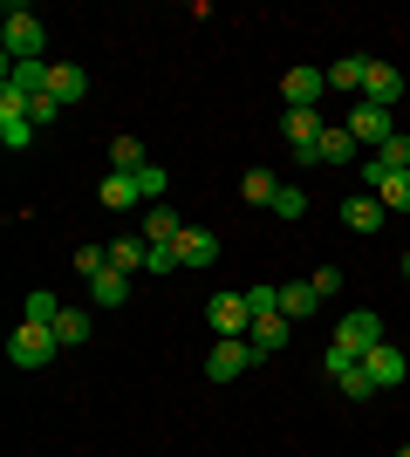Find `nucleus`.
I'll list each match as a JSON object with an SVG mask.
<instances>
[{"label":"nucleus","mask_w":410,"mask_h":457,"mask_svg":"<svg viewBox=\"0 0 410 457\" xmlns=\"http://www.w3.org/2000/svg\"><path fill=\"white\" fill-rule=\"evenodd\" d=\"M96 335V321H89V307H62V321H55V342L62 348H82Z\"/></svg>","instance_id":"nucleus-23"},{"label":"nucleus","mask_w":410,"mask_h":457,"mask_svg":"<svg viewBox=\"0 0 410 457\" xmlns=\"http://www.w3.org/2000/svg\"><path fill=\"white\" fill-rule=\"evenodd\" d=\"M96 198H103L110 212H137V205H151V198H144V178H137V171H110V178L96 185Z\"/></svg>","instance_id":"nucleus-11"},{"label":"nucleus","mask_w":410,"mask_h":457,"mask_svg":"<svg viewBox=\"0 0 410 457\" xmlns=\"http://www.w3.org/2000/svg\"><path fill=\"white\" fill-rule=\"evenodd\" d=\"M151 157H144V144L137 137H110V171H144Z\"/></svg>","instance_id":"nucleus-29"},{"label":"nucleus","mask_w":410,"mask_h":457,"mask_svg":"<svg viewBox=\"0 0 410 457\" xmlns=\"http://www.w3.org/2000/svg\"><path fill=\"white\" fill-rule=\"evenodd\" d=\"M48 76H55V62H7V89H21V96H41Z\"/></svg>","instance_id":"nucleus-19"},{"label":"nucleus","mask_w":410,"mask_h":457,"mask_svg":"<svg viewBox=\"0 0 410 457\" xmlns=\"http://www.w3.org/2000/svg\"><path fill=\"white\" fill-rule=\"evenodd\" d=\"M48 96H55L62 110H76L82 96H89V69H76V62H55V76H48Z\"/></svg>","instance_id":"nucleus-17"},{"label":"nucleus","mask_w":410,"mask_h":457,"mask_svg":"<svg viewBox=\"0 0 410 457\" xmlns=\"http://www.w3.org/2000/svg\"><path fill=\"white\" fill-rule=\"evenodd\" d=\"M144 260H151V239H110V267L117 273H144Z\"/></svg>","instance_id":"nucleus-27"},{"label":"nucleus","mask_w":410,"mask_h":457,"mask_svg":"<svg viewBox=\"0 0 410 457\" xmlns=\"http://www.w3.org/2000/svg\"><path fill=\"white\" fill-rule=\"evenodd\" d=\"M103 267H110V246H82L76 253V273H82V280H96Z\"/></svg>","instance_id":"nucleus-34"},{"label":"nucleus","mask_w":410,"mask_h":457,"mask_svg":"<svg viewBox=\"0 0 410 457\" xmlns=\"http://www.w3.org/2000/svg\"><path fill=\"white\" fill-rule=\"evenodd\" d=\"M376 164H383V171H410V130H397L390 144L376 151Z\"/></svg>","instance_id":"nucleus-31"},{"label":"nucleus","mask_w":410,"mask_h":457,"mask_svg":"<svg viewBox=\"0 0 410 457\" xmlns=\"http://www.w3.org/2000/svg\"><path fill=\"white\" fill-rule=\"evenodd\" d=\"M178 260H185V273H205V267L219 260V232L185 226V232H178Z\"/></svg>","instance_id":"nucleus-12"},{"label":"nucleus","mask_w":410,"mask_h":457,"mask_svg":"<svg viewBox=\"0 0 410 457\" xmlns=\"http://www.w3.org/2000/svg\"><path fill=\"white\" fill-rule=\"evenodd\" d=\"M404 280H410V253H404Z\"/></svg>","instance_id":"nucleus-38"},{"label":"nucleus","mask_w":410,"mask_h":457,"mask_svg":"<svg viewBox=\"0 0 410 457\" xmlns=\"http://www.w3.org/2000/svg\"><path fill=\"white\" fill-rule=\"evenodd\" d=\"M178 212L172 205H144V239H151V246H178Z\"/></svg>","instance_id":"nucleus-21"},{"label":"nucleus","mask_w":410,"mask_h":457,"mask_svg":"<svg viewBox=\"0 0 410 457\" xmlns=\"http://www.w3.org/2000/svg\"><path fill=\"white\" fill-rule=\"evenodd\" d=\"M383 219H390V212L376 205V191H356V198H342V226H349V232H383Z\"/></svg>","instance_id":"nucleus-16"},{"label":"nucleus","mask_w":410,"mask_h":457,"mask_svg":"<svg viewBox=\"0 0 410 457\" xmlns=\"http://www.w3.org/2000/svg\"><path fill=\"white\" fill-rule=\"evenodd\" d=\"M137 178H144V198H151V205H157V191L172 185V178H164V164H144V171H137Z\"/></svg>","instance_id":"nucleus-36"},{"label":"nucleus","mask_w":410,"mask_h":457,"mask_svg":"<svg viewBox=\"0 0 410 457\" xmlns=\"http://www.w3.org/2000/svg\"><path fill=\"white\" fill-rule=\"evenodd\" d=\"M349 130H356V144H370V157L383 151L397 137V110H376V103H356L349 110Z\"/></svg>","instance_id":"nucleus-8"},{"label":"nucleus","mask_w":410,"mask_h":457,"mask_svg":"<svg viewBox=\"0 0 410 457\" xmlns=\"http://www.w3.org/2000/svg\"><path fill=\"white\" fill-rule=\"evenodd\" d=\"M273 219H288V226H294V219H308V191H301V185H280V198H273Z\"/></svg>","instance_id":"nucleus-30"},{"label":"nucleus","mask_w":410,"mask_h":457,"mask_svg":"<svg viewBox=\"0 0 410 457\" xmlns=\"http://www.w3.org/2000/svg\"><path fill=\"white\" fill-rule=\"evenodd\" d=\"M0 144H7V151H28V144H35V116H28V96L7 89V82H0Z\"/></svg>","instance_id":"nucleus-7"},{"label":"nucleus","mask_w":410,"mask_h":457,"mask_svg":"<svg viewBox=\"0 0 410 457\" xmlns=\"http://www.w3.org/2000/svg\"><path fill=\"white\" fill-rule=\"evenodd\" d=\"M205 328H213L219 342H247V335H254V307H247V294H213V301H205Z\"/></svg>","instance_id":"nucleus-4"},{"label":"nucleus","mask_w":410,"mask_h":457,"mask_svg":"<svg viewBox=\"0 0 410 457\" xmlns=\"http://www.w3.org/2000/svg\"><path fill=\"white\" fill-rule=\"evenodd\" d=\"M288 314H260V321H254V335H247V342H254V355H260V362H267V355H273V348H288Z\"/></svg>","instance_id":"nucleus-18"},{"label":"nucleus","mask_w":410,"mask_h":457,"mask_svg":"<svg viewBox=\"0 0 410 457\" xmlns=\"http://www.w3.org/2000/svg\"><path fill=\"white\" fill-rule=\"evenodd\" d=\"M322 130H329V123H322L314 110H288V116H280V137L294 144V164H308V171L322 164V151H314V144H322Z\"/></svg>","instance_id":"nucleus-6"},{"label":"nucleus","mask_w":410,"mask_h":457,"mask_svg":"<svg viewBox=\"0 0 410 457\" xmlns=\"http://www.w3.org/2000/svg\"><path fill=\"white\" fill-rule=\"evenodd\" d=\"M314 307H322V294H314V280H288V287H280V314H288V321H308Z\"/></svg>","instance_id":"nucleus-20"},{"label":"nucleus","mask_w":410,"mask_h":457,"mask_svg":"<svg viewBox=\"0 0 410 457\" xmlns=\"http://www.w3.org/2000/svg\"><path fill=\"white\" fill-rule=\"evenodd\" d=\"M363 82H370V55H342L329 69V89H356V96H363Z\"/></svg>","instance_id":"nucleus-26"},{"label":"nucleus","mask_w":410,"mask_h":457,"mask_svg":"<svg viewBox=\"0 0 410 457\" xmlns=\"http://www.w3.org/2000/svg\"><path fill=\"white\" fill-rule=\"evenodd\" d=\"M239 198H247V205H273V198H280V178H273L267 164H254V171L239 178Z\"/></svg>","instance_id":"nucleus-24"},{"label":"nucleus","mask_w":410,"mask_h":457,"mask_svg":"<svg viewBox=\"0 0 410 457\" xmlns=\"http://www.w3.org/2000/svg\"><path fill=\"white\" fill-rule=\"evenodd\" d=\"M397 96H404V76H397V62H370L363 103H376V110H397Z\"/></svg>","instance_id":"nucleus-14"},{"label":"nucleus","mask_w":410,"mask_h":457,"mask_svg":"<svg viewBox=\"0 0 410 457\" xmlns=\"http://www.w3.org/2000/svg\"><path fill=\"white\" fill-rule=\"evenodd\" d=\"M314 151H322V164H335V171H349V164H356V151H363V144H356V130H349V123H329V130H322V144H314Z\"/></svg>","instance_id":"nucleus-15"},{"label":"nucleus","mask_w":410,"mask_h":457,"mask_svg":"<svg viewBox=\"0 0 410 457\" xmlns=\"http://www.w3.org/2000/svg\"><path fill=\"white\" fill-rule=\"evenodd\" d=\"M247 307H254V321L260 314H280V287H247Z\"/></svg>","instance_id":"nucleus-33"},{"label":"nucleus","mask_w":410,"mask_h":457,"mask_svg":"<svg viewBox=\"0 0 410 457\" xmlns=\"http://www.w3.org/2000/svg\"><path fill=\"white\" fill-rule=\"evenodd\" d=\"M322 89H329V69H288V76H280L288 110H314V103H322Z\"/></svg>","instance_id":"nucleus-10"},{"label":"nucleus","mask_w":410,"mask_h":457,"mask_svg":"<svg viewBox=\"0 0 410 457\" xmlns=\"http://www.w3.org/2000/svg\"><path fill=\"white\" fill-rule=\"evenodd\" d=\"M363 185L376 191V205H383V212L410 219V171H383L376 157H363Z\"/></svg>","instance_id":"nucleus-5"},{"label":"nucleus","mask_w":410,"mask_h":457,"mask_svg":"<svg viewBox=\"0 0 410 457\" xmlns=\"http://www.w3.org/2000/svg\"><path fill=\"white\" fill-rule=\"evenodd\" d=\"M314 294H322V301H329V294H342V267H322V273H314Z\"/></svg>","instance_id":"nucleus-37"},{"label":"nucleus","mask_w":410,"mask_h":457,"mask_svg":"<svg viewBox=\"0 0 410 457\" xmlns=\"http://www.w3.org/2000/svg\"><path fill=\"white\" fill-rule=\"evenodd\" d=\"M329 348H335V355H349V362H363L370 348H383V321H376L370 307H356V314H342V321H335Z\"/></svg>","instance_id":"nucleus-1"},{"label":"nucleus","mask_w":410,"mask_h":457,"mask_svg":"<svg viewBox=\"0 0 410 457\" xmlns=\"http://www.w3.org/2000/svg\"><path fill=\"white\" fill-rule=\"evenodd\" d=\"M363 369H370L376 396H383V389H404V376H410V362H404V355H397L390 342H383V348H370V355H363Z\"/></svg>","instance_id":"nucleus-13"},{"label":"nucleus","mask_w":410,"mask_h":457,"mask_svg":"<svg viewBox=\"0 0 410 457\" xmlns=\"http://www.w3.org/2000/svg\"><path fill=\"white\" fill-rule=\"evenodd\" d=\"M89 301H96V307H123V301H130V273L103 267L96 280H89Z\"/></svg>","instance_id":"nucleus-22"},{"label":"nucleus","mask_w":410,"mask_h":457,"mask_svg":"<svg viewBox=\"0 0 410 457\" xmlns=\"http://www.w3.org/2000/svg\"><path fill=\"white\" fill-rule=\"evenodd\" d=\"M21 321H41V328H55V321H62V294H48V287H35V294L21 301Z\"/></svg>","instance_id":"nucleus-25"},{"label":"nucleus","mask_w":410,"mask_h":457,"mask_svg":"<svg viewBox=\"0 0 410 457\" xmlns=\"http://www.w3.org/2000/svg\"><path fill=\"white\" fill-rule=\"evenodd\" d=\"M185 260H178V246H151V260H144V273H178Z\"/></svg>","instance_id":"nucleus-35"},{"label":"nucleus","mask_w":410,"mask_h":457,"mask_svg":"<svg viewBox=\"0 0 410 457\" xmlns=\"http://www.w3.org/2000/svg\"><path fill=\"white\" fill-rule=\"evenodd\" d=\"M335 382H342V396H349V403H370L376 396V382H370V369H363V362H342V369H335Z\"/></svg>","instance_id":"nucleus-28"},{"label":"nucleus","mask_w":410,"mask_h":457,"mask_svg":"<svg viewBox=\"0 0 410 457\" xmlns=\"http://www.w3.org/2000/svg\"><path fill=\"white\" fill-rule=\"evenodd\" d=\"M55 328H41V321H21L14 328V335H7V362H14V369H48V362H55Z\"/></svg>","instance_id":"nucleus-3"},{"label":"nucleus","mask_w":410,"mask_h":457,"mask_svg":"<svg viewBox=\"0 0 410 457\" xmlns=\"http://www.w3.org/2000/svg\"><path fill=\"white\" fill-rule=\"evenodd\" d=\"M28 116H35V130H48V123H62V103L41 89V96H28Z\"/></svg>","instance_id":"nucleus-32"},{"label":"nucleus","mask_w":410,"mask_h":457,"mask_svg":"<svg viewBox=\"0 0 410 457\" xmlns=\"http://www.w3.org/2000/svg\"><path fill=\"white\" fill-rule=\"evenodd\" d=\"M0 48H7V62H41L48 35H41V21L28 14V7H7V14H0Z\"/></svg>","instance_id":"nucleus-2"},{"label":"nucleus","mask_w":410,"mask_h":457,"mask_svg":"<svg viewBox=\"0 0 410 457\" xmlns=\"http://www.w3.org/2000/svg\"><path fill=\"white\" fill-rule=\"evenodd\" d=\"M260 355H254V342H213V355H205V382H233V376H247Z\"/></svg>","instance_id":"nucleus-9"},{"label":"nucleus","mask_w":410,"mask_h":457,"mask_svg":"<svg viewBox=\"0 0 410 457\" xmlns=\"http://www.w3.org/2000/svg\"><path fill=\"white\" fill-rule=\"evenodd\" d=\"M397 457H410V444H404V451H397Z\"/></svg>","instance_id":"nucleus-39"}]
</instances>
